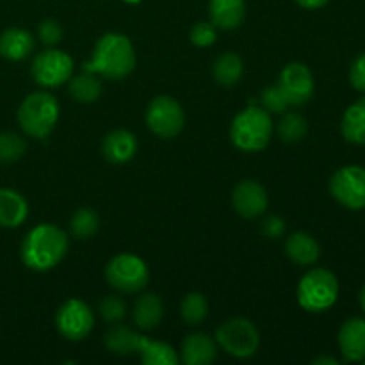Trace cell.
<instances>
[{
  "mask_svg": "<svg viewBox=\"0 0 365 365\" xmlns=\"http://www.w3.org/2000/svg\"><path fill=\"white\" fill-rule=\"evenodd\" d=\"M68 235L56 225H38L27 232L20 246V257L25 267L38 273L53 269L68 253Z\"/></svg>",
  "mask_w": 365,
  "mask_h": 365,
  "instance_id": "1",
  "label": "cell"
},
{
  "mask_svg": "<svg viewBox=\"0 0 365 365\" xmlns=\"http://www.w3.org/2000/svg\"><path fill=\"white\" fill-rule=\"evenodd\" d=\"M135 68V52L125 34L107 32L96 41L91 61L84 64V71L100 75L107 81H121Z\"/></svg>",
  "mask_w": 365,
  "mask_h": 365,
  "instance_id": "2",
  "label": "cell"
},
{
  "mask_svg": "<svg viewBox=\"0 0 365 365\" xmlns=\"http://www.w3.org/2000/svg\"><path fill=\"white\" fill-rule=\"evenodd\" d=\"M273 134V121L262 107H246L230 125L232 145L241 152L253 153L266 148Z\"/></svg>",
  "mask_w": 365,
  "mask_h": 365,
  "instance_id": "3",
  "label": "cell"
},
{
  "mask_svg": "<svg viewBox=\"0 0 365 365\" xmlns=\"http://www.w3.org/2000/svg\"><path fill=\"white\" fill-rule=\"evenodd\" d=\"M16 118L29 138L45 139L52 134L59 120V102L46 91L31 93L18 107Z\"/></svg>",
  "mask_w": 365,
  "mask_h": 365,
  "instance_id": "4",
  "label": "cell"
},
{
  "mask_svg": "<svg viewBox=\"0 0 365 365\" xmlns=\"http://www.w3.org/2000/svg\"><path fill=\"white\" fill-rule=\"evenodd\" d=\"M298 303L303 310L312 314L327 312L335 305L339 298V280L331 271L317 267L310 269L305 277L299 280Z\"/></svg>",
  "mask_w": 365,
  "mask_h": 365,
  "instance_id": "5",
  "label": "cell"
},
{
  "mask_svg": "<svg viewBox=\"0 0 365 365\" xmlns=\"http://www.w3.org/2000/svg\"><path fill=\"white\" fill-rule=\"evenodd\" d=\"M216 342L234 359H250L259 349L260 335L250 319L232 317L217 328Z\"/></svg>",
  "mask_w": 365,
  "mask_h": 365,
  "instance_id": "6",
  "label": "cell"
},
{
  "mask_svg": "<svg viewBox=\"0 0 365 365\" xmlns=\"http://www.w3.org/2000/svg\"><path fill=\"white\" fill-rule=\"evenodd\" d=\"M106 280L110 287L121 292H139L150 280L148 266L143 259L132 253L113 257L106 267Z\"/></svg>",
  "mask_w": 365,
  "mask_h": 365,
  "instance_id": "7",
  "label": "cell"
},
{
  "mask_svg": "<svg viewBox=\"0 0 365 365\" xmlns=\"http://www.w3.org/2000/svg\"><path fill=\"white\" fill-rule=\"evenodd\" d=\"M185 125V114L180 103L168 95L155 96L146 109V127L160 139H173Z\"/></svg>",
  "mask_w": 365,
  "mask_h": 365,
  "instance_id": "8",
  "label": "cell"
},
{
  "mask_svg": "<svg viewBox=\"0 0 365 365\" xmlns=\"http://www.w3.org/2000/svg\"><path fill=\"white\" fill-rule=\"evenodd\" d=\"M56 328L68 341H84L95 327V314L91 307L82 299H68L57 309Z\"/></svg>",
  "mask_w": 365,
  "mask_h": 365,
  "instance_id": "9",
  "label": "cell"
},
{
  "mask_svg": "<svg viewBox=\"0 0 365 365\" xmlns=\"http://www.w3.org/2000/svg\"><path fill=\"white\" fill-rule=\"evenodd\" d=\"M32 78L43 88H59L73 73V59L66 52L48 48L34 57L31 66Z\"/></svg>",
  "mask_w": 365,
  "mask_h": 365,
  "instance_id": "10",
  "label": "cell"
},
{
  "mask_svg": "<svg viewBox=\"0 0 365 365\" xmlns=\"http://www.w3.org/2000/svg\"><path fill=\"white\" fill-rule=\"evenodd\" d=\"M330 192L349 210L365 209V168L344 166L330 178Z\"/></svg>",
  "mask_w": 365,
  "mask_h": 365,
  "instance_id": "11",
  "label": "cell"
},
{
  "mask_svg": "<svg viewBox=\"0 0 365 365\" xmlns=\"http://www.w3.org/2000/svg\"><path fill=\"white\" fill-rule=\"evenodd\" d=\"M277 88L289 107L303 106L314 95L312 71L307 64L298 63V61L289 63L278 77Z\"/></svg>",
  "mask_w": 365,
  "mask_h": 365,
  "instance_id": "12",
  "label": "cell"
},
{
  "mask_svg": "<svg viewBox=\"0 0 365 365\" xmlns=\"http://www.w3.org/2000/svg\"><path fill=\"white\" fill-rule=\"evenodd\" d=\"M267 202H269L267 191L262 184L255 180L239 182L232 192V205H234L235 212L248 220L262 216L267 209Z\"/></svg>",
  "mask_w": 365,
  "mask_h": 365,
  "instance_id": "13",
  "label": "cell"
},
{
  "mask_svg": "<svg viewBox=\"0 0 365 365\" xmlns=\"http://www.w3.org/2000/svg\"><path fill=\"white\" fill-rule=\"evenodd\" d=\"M339 348L346 362L365 360V319L351 317L339 330Z\"/></svg>",
  "mask_w": 365,
  "mask_h": 365,
  "instance_id": "14",
  "label": "cell"
},
{
  "mask_svg": "<svg viewBox=\"0 0 365 365\" xmlns=\"http://www.w3.org/2000/svg\"><path fill=\"white\" fill-rule=\"evenodd\" d=\"M135 152H138V139L130 130L118 128L103 138L102 153L107 163L125 164L135 155Z\"/></svg>",
  "mask_w": 365,
  "mask_h": 365,
  "instance_id": "15",
  "label": "cell"
},
{
  "mask_svg": "<svg viewBox=\"0 0 365 365\" xmlns=\"http://www.w3.org/2000/svg\"><path fill=\"white\" fill-rule=\"evenodd\" d=\"M210 24L216 29L234 31L241 27L246 16L245 0H209Z\"/></svg>",
  "mask_w": 365,
  "mask_h": 365,
  "instance_id": "16",
  "label": "cell"
},
{
  "mask_svg": "<svg viewBox=\"0 0 365 365\" xmlns=\"http://www.w3.org/2000/svg\"><path fill=\"white\" fill-rule=\"evenodd\" d=\"M217 346L209 335L191 334L182 341L180 360L185 365H209L216 360Z\"/></svg>",
  "mask_w": 365,
  "mask_h": 365,
  "instance_id": "17",
  "label": "cell"
},
{
  "mask_svg": "<svg viewBox=\"0 0 365 365\" xmlns=\"http://www.w3.org/2000/svg\"><path fill=\"white\" fill-rule=\"evenodd\" d=\"M29 216V203L14 189L0 187V227L18 228Z\"/></svg>",
  "mask_w": 365,
  "mask_h": 365,
  "instance_id": "18",
  "label": "cell"
},
{
  "mask_svg": "<svg viewBox=\"0 0 365 365\" xmlns=\"http://www.w3.org/2000/svg\"><path fill=\"white\" fill-rule=\"evenodd\" d=\"M285 253L298 266H312L319 260L321 246L307 232H294L285 241Z\"/></svg>",
  "mask_w": 365,
  "mask_h": 365,
  "instance_id": "19",
  "label": "cell"
},
{
  "mask_svg": "<svg viewBox=\"0 0 365 365\" xmlns=\"http://www.w3.org/2000/svg\"><path fill=\"white\" fill-rule=\"evenodd\" d=\"M34 50V38L29 31L18 27L6 29L0 34V56L7 61H24Z\"/></svg>",
  "mask_w": 365,
  "mask_h": 365,
  "instance_id": "20",
  "label": "cell"
},
{
  "mask_svg": "<svg viewBox=\"0 0 365 365\" xmlns=\"http://www.w3.org/2000/svg\"><path fill=\"white\" fill-rule=\"evenodd\" d=\"M163 316H164L163 299H160L157 294L148 292V294H143L135 299L134 310H132V317H134L135 327H139L141 330L148 331V330H153L155 327H159V323L163 321Z\"/></svg>",
  "mask_w": 365,
  "mask_h": 365,
  "instance_id": "21",
  "label": "cell"
},
{
  "mask_svg": "<svg viewBox=\"0 0 365 365\" xmlns=\"http://www.w3.org/2000/svg\"><path fill=\"white\" fill-rule=\"evenodd\" d=\"M342 138L353 145H365V96L346 109L341 121Z\"/></svg>",
  "mask_w": 365,
  "mask_h": 365,
  "instance_id": "22",
  "label": "cell"
},
{
  "mask_svg": "<svg viewBox=\"0 0 365 365\" xmlns=\"http://www.w3.org/2000/svg\"><path fill=\"white\" fill-rule=\"evenodd\" d=\"M138 355L145 365H177L180 362L178 353L170 344L160 341H150L148 337L139 339Z\"/></svg>",
  "mask_w": 365,
  "mask_h": 365,
  "instance_id": "23",
  "label": "cell"
},
{
  "mask_svg": "<svg viewBox=\"0 0 365 365\" xmlns=\"http://www.w3.org/2000/svg\"><path fill=\"white\" fill-rule=\"evenodd\" d=\"M139 339H141V335L132 331L130 328L114 323V327H110V330L103 337V344L114 355L128 356L138 353Z\"/></svg>",
  "mask_w": 365,
  "mask_h": 365,
  "instance_id": "24",
  "label": "cell"
},
{
  "mask_svg": "<svg viewBox=\"0 0 365 365\" xmlns=\"http://www.w3.org/2000/svg\"><path fill=\"white\" fill-rule=\"evenodd\" d=\"M242 71H245L242 59L234 52L221 53V56L214 61V81L220 86H223V88H232V86L237 84L242 77Z\"/></svg>",
  "mask_w": 365,
  "mask_h": 365,
  "instance_id": "25",
  "label": "cell"
},
{
  "mask_svg": "<svg viewBox=\"0 0 365 365\" xmlns=\"http://www.w3.org/2000/svg\"><path fill=\"white\" fill-rule=\"evenodd\" d=\"M70 95L71 98L77 100L81 103H91L100 98L102 95V82L96 78L95 73H86L77 75L71 78L70 82Z\"/></svg>",
  "mask_w": 365,
  "mask_h": 365,
  "instance_id": "26",
  "label": "cell"
},
{
  "mask_svg": "<svg viewBox=\"0 0 365 365\" xmlns=\"http://www.w3.org/2000/svg\"><path fill=\"white\" fill-rule=\"evenodd\" d=\"M180 316L189 327H198L209 316V302L200 292H189L180 303Z\"/></svg>",
  "mask_w": 365,
  "mask_h": 365,
  "instance_id": "27",
  "label": "cell"
},
{
  "mask_svg": "<svg viewBox=\"0 0 365 365\" xmlns=\"http://www.w3.org/2000/svg\"><path fill=\"white\" fill-rule=\"evenodd\" d=\"M277 132L282 141L285 143H298L309 132V123L305 118L298 113H287L277 125Z\"/></svg>",
  "mask_w": 365,
  "mask_h": 365,
  "instance_id": "28",
  "label": "cell"
},
{
  "mask_svg": "<svg viewBox=\"0 0 365 365\" xmlns=\"http://www.w3.org/2000/svg\"><path fill=\"white\" fill-rule=\"evenodd\" d=\"M70 228H71V234H73L77 239L93 237L100 228L98 214H96L93 209H89V207L78 209L77 212L71 216Z\"/></svg>",
  "mask_w": 365,
  "mask_h": 365,
  "instance_id": "29",
  "label": "cell"
},
{
  "mask_svg": "<svg viewBox=\"0 0 365 365\" xmlns=\"http://www.w3.org/2000/svg\"><path fill=\"white\" fill-rule=\"evenodd\" d=\"M27 150V143L16 132H0V163H16Z\"/></svg>",
  "mask_w": 365,
  "mask_h": 365,
  "instance_id": "30",
  "label": "cell"
},
{
  "mask_svg": "<svg viewBox=\"0 0 365 365\" xmlns=\"http://www.w3.org/2000/svg\"><path fill=\"white\" fill-rule=\"evenodd\" d=\"M98 312L103 317V321L114 324L123 319L125 314H127V307H125L123 299H120L118 296H107L100 302Z\"/></svg>",
  "mask_w": 365,
  "mask_h": 365,
  "instance_id": "31",
  "label": "cell"
},
{
  "mask_svg": "<svg viewBox=\"0 0 365 365\" xmlns=\"http://www.w3.org/2000/svg\"><path fill=\"white\" fill-rule=\"evenodd\" d=\"M217 32L216 27H214L210 21H198V24L192 25L191 32H189V39L195 46H200V48H205V46H210L216 43Z\"/></svg>",
  "mask_w": 365,
  "mask_h": 365,
  "instance_id": "32",
  "label": "cell"
},
{
  "mask_svg": "<svg viewBox=\"0 0 365 365\" xmlns=\"http://www.w3.org/2000/svg\"><path fill=\"white\" fill-rule=\"evenodd\" d=\"M38 38L43 45L46 46H56L63 39V27L57 20L46 18L41 24L38 25Z\"/></svg>",
  "mask_w": 365,
  "mask_h": 365,
  "instance_id": "33",
  "label": "cell"
},
{
  "mask_svg": "<svg viewBox=\"0 0 365 365\" xmlns=\"http://www.w3.org/2000/svg\"><path fill=\"white\" fill-rule=\"evenodd\" d=\"M260 103H262V109H266L267 113H284L289 107L277 86L266 88L260 93Z\"/></svg>",
  "mask_w": 365,
  "mask_h": 365,
  "instance_id": "34",
  "label": "cell"
},
{
  "mask_svg": "<svg viewBox=\"0 0 365 365\" xmlns=\"http://www.w3.org/2000/svg\"><path fill=\"white\" fill-rule=\"evenodd\" d=\"M349 82L356 91L365 93V53H360L349 68Z\"/></svg>",
  "mask_w": 365,
  "mask_h": 365,
  "instance_id": "35",
  "label": "cell"
},
{
  "mask_svg": "<svg viewBox=\"0 0 365 365\" xmlns=\"http://www.w3.org/2000/svg\"><path fill=\"white\" fill-rule=\"evenodd\" d=\"M262 228V234L269 239H278L285 232V223L282 217L278 216H267L266 220L260 225Z\"/></svg>",
  "mask_w": 365,
  "mask_h": 365,
  "instance_id": "36",
  "label": "cell"
},
{
  "mask_svg": "<svg viewBox=\"0 0 365 365\" xmlns=\"http://www.w3.org/2000/svg\"><path fill=\"white\" fill-rule=\"evenodd\" d=\"M296 2L305 9H319V7L327 6L328 0H296Z\"/></svg>",
  "mask_w": 365,
  "mask_h": 365,
  "instance_id": "37",
  "label": "cell"
},
{
  "mask_svg": "<svg viewBox=\"0 0 365 365\" xmlns=\"http://www.w3.org/2000/svg\"><path fill=\"white\" fill-rule=\"evenodd\" d=\"M314 364L316 365H339V362L334 359V356H319V359L314 360Z\"/></svg>",
  "mask_w": 365,
  "mask_h": 365,
  "instance_id": "38",
  "label": "cell"
},
{
  "mask_svg": "<svg viewBox=\"0 0 365 365\" xmlns=\"http://www.w3.org/2000/svg\"><path fill=\"white\" fill-rule=\"evenodd\" d=\"M359 302H360V307H362V310L365 312V285H364L362 291H360V294H359Z\"/></svg>",
  "mask_w": 365,
  "mask_h": 365,
  "instance_id": "39",
  "label": "cell"
},
{
  "mask_svg": "<svg viewBox=\"0 0 365 365\" xmlns=\"http://www.w3.org/2000/svg\"><path fill=\"white\" fill-rule=\"evenodd\" d=\"M125 2H128V4H138V2H141V0H125Z\"/></svg>",
  "mask_w": 365,
  "mask_h": 365,
  "instance_id": "40",
  "label": "cell"
},
{
  "mask_svg": "<svg viewBox=\"0 0 365 365\" xmlns=\"http://www.w3.org/2000/svg\"><path fill=\"white\" fill-rule=\"evenodd\" d=\"M364 364H365V360H364Z\"/></svg>",
  "mask_w": 365,
  "mask_h": 365,
  "instance_id": "41",
  "label": "cell"
}]
</instances>
